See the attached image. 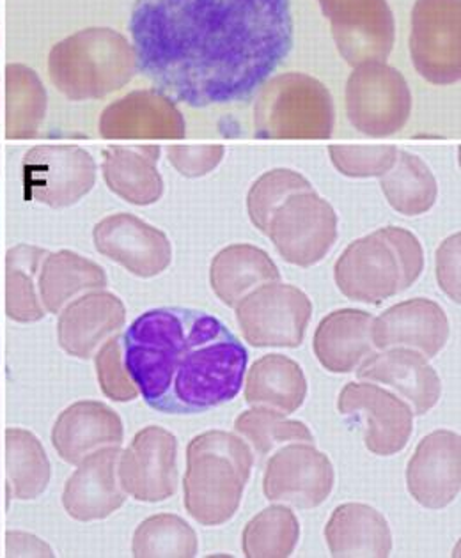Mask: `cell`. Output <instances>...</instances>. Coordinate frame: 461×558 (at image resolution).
Instances as JSON below:
<instances>
[{"label": "cell", "mask_w": 461, "mask_h": 558, "mask_svg": "<svg viewBox=\"0 0 461 558\" xmlns=\"http://www.w3.org/2000/svg\"><path fill=\"white\" fill-rule=\"evenodd\" d=\"M135 64L192 109L247 101L293 48L290 0H135Z\"/></svg>", "instance_id": "obj_1"}, {"label": "cell", "mask_w": 461, "mask_h": 558, "mask_svg": "<svg viewBox=\"0 0 461 558\" xmlns=\"http://www.w3.org/2000/svg\"><path fill=\"white\" fill-rule=\"evenodd\" d=\"M130 381L157 412H206L233 401L242 388L248 353L239 337L195 308H153L121 337Z\"/></svg>", "instance_id": "obj_2"}, {"label": "cell", "mask_w": 461, "mask_h": 558, "mask_svg": "<svg viewBox=\"0 0 461 558\" xmlns=\"http://www.w3.org/2000/svg\"><path fill=\"white\" fill-rule=\"evenodd\" d=\"M253 466V450L240 436L226 430L195 436L189 445L186 511L201 525L228 523L239 511Z\"/></svg>", "instance_id": "obj_3"}, {"label": "cell", "mask_w": 461, "mask_h": 558, "mask_svg": "<svg viewBox=\"0 0 461 558\" xmlns=\"http://www.w3.org/2000/svg\"><path fill=\"white\" fill-rule=\"evenodd\" d=\"M423 270V246L414 232L389 226L350 243L333 277L347 299L380 305L414 286Z\"/></svg>", "instance_id": "obj_4"}, {"label": "cell", "mask_w": 461, "mask_h": 558, "mask_svg": "<svg viewBox=\"0 0 461 558\" xmlns=\"http://www.w3.org/2000/svg\"><path fill=\"white\" fill-rule=\"evenodd\" d=\"M50 68L56 84L73 98H98L120 89L134 76L135 53L110 29H87L53 48Z\"/></svg>", "instance_id": "obj_5"}, {"label": "cell", "mask_w": 461, "mask_h": 558, "mask_svg": "<svg viewBox=\"0 0 461 558\" xmlns=\"http://www.w3.org/2000/svg\"><path fill=\"white\" fill-rule=\"evenodd\" d=\"M333 119L327 87L304 73L276 76L263 87L254 107V129L259 138H328Z\"/></svg>", "instance_id": "obj_6"}, {"label": "cell", "mask_w": 461, "mask_h": 558, "mask_svg": "<svg viewBox=\"0 0 461 558\" xmlns=\"http://www.w3.org/2000/svg\"><path fill=\"white\" fill-rule=\"evenodd\" d=\"M265 234L286 263L310 268L324 259L338 240V215L313 189L302 190L274 211Z\"/></svg>", "instance_id": "obj_7"}, {"label": "cell", "mask_w": 461, "mask_h": 558, "mask_svg": "<svg viewBox=\"0 0 461 558\" xmlns=\"http://www.w3.org/2000/svg\"><path fill=\"white\" fill-rule=\"evenodd\" d=\"M234 308L240 330L254 348H299L313 316L310 296L281 282L254 289Z\"/></svg>", "instance_id": "obj_8"}, {"label": "cell", "mask_w": 461, "mask_h": 558, "mask_svg": "<svg viewBox=\"0 0 461 558\" xmlns=\"http://www.w3.org/2000/svg\"><path fill=\"white\" fill-rule=\"evenodd\" d=\"M347 112L350 123L369 137L395 135L412 112L409 84L386 62L361 64L348 78Z\"/></svg>", "instance_id": "obj_9"}, {"label": "cell", "mask_w": 461, "mask_h": 558, "mask_svg": "<svg viewBox=\"0 0 461 558\" xmlns=\"http://www.w3.org/2000/svg\"><path fill=\"white\" fill-rule=\"evenodd\" d=\"M461 0H417L412 11L410 52L415 70L435 86L461 75Z\"/></svg>", "instance_id": "obj_10"}, {"label": "cell", "mask_w": 461, "mask_h": 558, "mask_svg": "<svg viewBox=\"0 0 461 558\" xmlns=\"http://www.w3.org/2000/svg\"><path fill=\"white\" fill-rule=\"evenodd\" d=\"M341 415L355 416L364 429V445L376 456H395L409 445L414 430L410 404L378 385H344L338 399Z\"/></svg>", "instance_id": "obj_11"}, {"label": "cell", "mask_w": 461, "mask_h": 558, "mask_svg": "<svg viewBox=\"0 0 461 558\" xmlns=\"http://www.w3.org/2000/svg\"><path fill=\"white\" fill-rule=\"evenodd\" d=\"M333 466L313 444L293 441L277 450L263 475V492L270 501L299 509L322 506L332 493Z\"/></svg>", "instance_id": "obj_12"}, {"label": "cell", "mask_w": 461, "mask_h": 558, "mask_svg": "<svg viewBox=\"0 0 461 558\" xmlns=\"http://www.w3.org/2000/svg\"><path fill=\"white\" fill-rule=\"evenodd\" d=\"M407 486L417 504L444 509L461 489V441L452 430H433L417 445L407 466Z\"/></svg>", "instance_id": "obj_13"}, {"label": "cell", "mask_w": 461, "mask_h": 558, "mask_svg": "<svg viewBox=\"0 0 461 558\" xmlns=\"http://www.w3.org/2000/svg\"><path fill=\"white\" fill-rule=\"evenodd\" d=\"M121 484L137 500L160 501L177 492V438L148 427L121 459Z\"/></svg>", "instance_id": "obj_14"}, {"label": "cell", "mask_w": 461, "mask_h": 558, "mask_svg": "<svg viewBox=\"0 0 461 558\" xmlns=\"http://www.w3.org/2000/svg\"><path fill=\"white\" fill-rule=\"evenodd\" d=\"M372 337L376 350L410 348L433 359L449 339V319L433 300H407L376 317Z\"/></svg>", "instance_id": "obj_15"}, {"label": "cell", "mask_w": 461, "mask_h": 558, "mask_svg": "<svg viewBox=\"0 0 461 558\" xmlns=\"http://www.w3.org/2000/svg\"><path fill=\"white\" fill-rule=\"evenodd\" d=\"M357 376L362 381L387 385L401 393L414 407V415L418 416L437 407L442 393L437 371L423 353L410 348H389L380 350V353L373 351L362 360Z\"/></svg>", "instance_id": "obj_16"}, {"label": "cell", "mask_w": 461, "mask_h": 558, "mask_svg": "<svg viewBox=\"0 0 461 558\" xmlns=\"http://www.w3.org/2000/svg\"><path fill=\"white\" fill-rule=\"evenodd\" d=\"M96 246L141 277L162 271L171 260V245L157 229L130 215L110 217L96 228Z\"/></svg>", "instance_id": "obj_17"}, {"label": "cell", "mask_w": 461, "mask_h": 558, "mask_svg": "<svg viewBox=\"0 0 461 558\" xmlns=\"http://www.w3.org/2000/svg\"><path fill=\"white\" fill-rule=\"evenodd\" d=\"M375 317L359 308L333 311L319 322L314 333V355L328 373H353L375 351Z\"/></svg>", "instance_id": "obj_18"}, {"label": "cell", "mask_w": 461, "mask_h": 558, "mask_svg": "<svg viewBox=\"0 0 461 558\" xmlns=\"http://www.w3.org/2000/svg\"><path fill=\"white\" fill-rule=\"evenodd\" d=\"M325 539L333 557H389L392 551L389 523L366 504L336 507L325 526Z\"/></svg>", "instance_id": "obj_19"}, {"label": "cell", "mask_w": 461, "mask_h": 558, "mask_svg": "<svg viewBox=\"0 0 461 558\" xmlns=\"http://www.w3.org/2000/svg\"><path fill=\"white\" fill-rule=\"evenodd\" d=\"M211 288L228 307H236L254 289L279 282L281 274L267 252L236 243L217 254L211 263Z\"/></svg>", "instance_id": "obj_20"}, {"label": "cell", "mask_w": 461, "mask_h": 558, "mask_svg": "<svg viewBox=\"0 0 461 558\" xmlns=\"http://www.w3.org/2000/svg\"><path fill=\"white\" fill-rule=\"evenodd\" d=\"M307 379L290 356L271 353L254 362L245 381V401L291 415L304 404Z\"/></svg>", "instance_id": "obj_21"}, {"label": "cell", "mask_w": 461, "mask_h": 558, "mask_svg": "<svg viewBox=\"0 0 461 558\" xmlns=\"http://www.w3.org/2000/svg\"><path fill=\"white\" fill-rule=\"evenodd\" d=\"M120 450H101L90 456L84 466L70 478L64 506L76 520H98L114 512L123 504L114 481L116 459Z\"/></svg>", "instance_id": "obj_22"}, {"label": "cell", "mask_w": 461, "mask_h": 558, "mask_svg": "<svg viewBox=\"0 0 461 558\" xmlns=\"http://www.w3.org/2000/svg\"><path fill=\"white\" fill-rule=\"evenodd\" d=\"M121 440L120 416L100 402H78L70 408L53 433V444L70 463H78L89 450L100 445H120Z\"/></svg>", "instance_id": "obj_23"}, {"label": "cell", "mask_w": 461, "mask_h": 558, "mask_svg": "<svg viewBox=\"0 0 461 558\" xmlns=\"http://www.w3.org/2000/svg\"><path fill=\"white\" fill-rule=\"evenodd\" d=\"M380 186L390 206L407 217L426 214L437 203V180L412 153L398 151L395 166L381 175Z\"/></svg>", "instance_id": "obj_24"}, {"label": "cell", "mask_w": 461, "mask_h": 558, "mask_svg": "<svg viewBox=\"0 0 461 558\" xmlns=\"http://www.w3.org/2000/svg\"><path fill=\"white\" fill-rule=\"evenodd\" d=\"M141 130L157 132V135H181L183 123L172 101L158 90L132 95L105 116L104 132L107 135Z\"/></svg>", "instance_id": "obj_25"}, {"label": "cell", "mask_w": 461, "mask_h": 558, "mask_svg": "<svg viewBox=\"0 0 461 558\" xmlns=\"http://www.w3.org/2000/svg\"><path fill=\"white\" fill-rule=\"evenodd\" d=\"M123 325V305L120 300L101 294L84 300L73 307L62 323V344L68 351L86 359L101 337Z\"/></svg>", "instance_id": "obj_26"}, {"label": "cell", "mask_w": 461, "mask_h": 558, "mask_svg": "<svg viewBox=\"0 0 461 558\" xmlns=\"http://www.w3.org/2000/svg\"><path fill=\"white\" fill-rule=\"evenodd\" d=\"M300 541V523L290 507L271 506L248 521L242 534V548L248 558H286Z\"/></svg>", "instance_id": "obj_27"}, {"label": "cell", "mask_w": 461, "mask_h": 558, "mask_svg": "<svg viewBox=\"0 0 461 558\" xmlns=\"http://www.w3.org/2000/svg\"><path fill=\"white\" fill-rule=\"evenodd\" d=\"M234 430L251 444L259 458H267L277 447L290 441H314L313 433L304 422L290 421L284 413L265 407H253V410L240 413L234 421Z\"/></svg>", "instance_id": "obj_28"}, {"label": "cell", "mask_w": 461, "mask_h": 558, "mask_svg": "<svg viewBox=\"0 0 461 558\" xmlns=\"http://www.w3.org/2000/svg\"><path fill=\"white\" fill-rule=\"evenodd\" d=\"M134 554L135 557H194L197 537L178 515H155L138 526Z\"/></svg>", "instance_id": "obj_29"}, {"label": "cell", "mask_w": 461, "mask_h": 558, "mask_svg": "<svg viewBox=\"0 0 461 558\" xmlns=\"http://www.w3.org/2000/svg\"><path fill=\"white\" fill-rule=\"evenodd\" d=\"M105 172L110 186L132 203H153L162 192V181L153 169L151 161L134 153L123 149L109 153Z\"/></svg>", "instance_id": "obj_30"}, {"label": "cell", "mask_w": 461, "mask_h": 558, "mask_svg": "<svg viewBox=\"0 0 461 558\" xmlns=\"http://www.w3.org/2000/svg\"><path fill=\"white\" fill-rule=\"evenodd\" d=\"M310 181L299 172L290 169H274L265 172L259 180L248 190L247 209L251 222L262 232H267L268 222L279 206L284 203L291 194L311 190Z\"/></svg>", "instance_id": "obj_31"}, {"label": "cell", "mask_w": 461, "mask_h": 558, "mask_svg": "<svg viewBox=\"0 0 461 558\" xmlns=\"http://www.w3.org/2000/svg\"><path fill=\"white\" fill-rule=\"evenodd\" d=\"M332 163L348 178H381L395 166V146H330Z\"/></svg>", "instance_id": "obj_32"}, {"label": "cell", "mask_w": 461, "mask_h": 558, "mask_svg": "<svg viewBox=\"0 0 461 558\" xmlns=\"http://www.w3.org/2000/svg\"><path fill=\"white\" fill-rule=\"evenodd\" d=\"M96 364H98L101 387L109 398L116 401H132L137 398L138 390L124 371L121 339H114L105 345Z\"/></svg>", "instance_id": "obj_33"}, {"label": "cell", "mask_w": 461, "mask_h": 558, "mask_svg": "<svg viewBox=\"0 0 461 558\" xmlns=\"http://www.w3.org/2000/svg\"><path fill=\"white\" fill-rule=\"evenodd\" d=\"M332 27L353 25L373 19L387 10V0H318Z\"/></svg>", "instance_id": "obj_34"}, {"label": "cell", "mask_w": 461, "mask_h": 558, "mask_svg": "<svg viewBox=\"0 0 461 558\" xmlns=\"http://www.w3.org/2000/svg\"><path fill=\"white\" fill-rule=\"evenodd\" d=\"M460 234L447 238L437 251V280L449 299L460 303Z\"/></svg>", "instance_id": "obj_35"}, {"label": "cell", "mask_w": 461, "mask_h": 558, "mask_svg": "<svg viewBox=\"0 0 461 558\" xmlns=\"http://www.w3.org/2000/svg\"><path fill=\"white\" fill-rule=\"evenodd\" d=\"M171 157L183 174L197 178V175L208 174L209 171H214L215 167L219 166L223 158V147L203 146L191 147V149L189 147L186 149H174Z\"/></svg>", "instance_id": "obj_36"}]
</instances>
